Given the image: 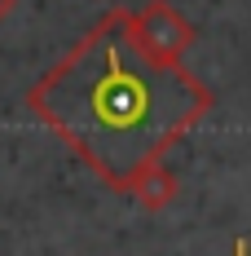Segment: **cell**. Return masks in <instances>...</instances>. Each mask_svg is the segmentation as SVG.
I'll return each mask as SVG.
<instances>
[{
	"label": "cell",
	"mask_w": 251,
	"mask_h": 256,
	"mask_svg": "<svg viewBox=\"0 0 251 256\" xmlns=\"http://www.w3.org/2000/svg\"><path fill=\"white\" fill-rule=\"evenodd\" d=\"M13 9H18V0H0V22H9V18H13Z\"/></svg>",
	"instance_id": "277c9868"
},
{
	"label": "cell",
	"mask_w": 251,
	"mask_h": 256,
	"mask_svg": "<svg viewBox=\"0 0 251 256\" xmlns=\"http://www.w3.org/2000/svg\"><path fill=\"white\" fill-rule=\"evenodd\" d=\"M176 194H181V181H176V172L163 159L146 164V168L132 177V186H128V199L141 208V212H163V208L176 204Z\"/></svg>",
	"instance_id": "3957f363"
},
{
	"label": "cell",
	"mask_w": 251,
	"mask_h": 256,
	"mask_svg": "<svg viewBox=\"0 0 251 256\" xmlns=\"http://www.w3.org/2000/svg\"><path fill=\"white\" fill-rule=\"evenodd\" d=\"M212 106V88L185 62L141 49L132 9H106L26 88V110L115 194H128L132 177L190 137Z\"/></svg>",
	"instance_id": "6da1fadb"
},
{
	"label": "cell",
	"mask_w": 251,
	"mask_h": 256,
	"mask_svg": "<svg viewBox=\"0 0 251 256\" xmlns=\"http://www.w3.org/2000/svg\"><path fill=\"white\" fill-rule=\"evenodd\" d=\"M234 256H251V243H247V238H234Z\"/></svg>",
	"instance_id": "5b68a950"
},
{
	"label": "cell",
	"mask_w": 251,
	"mask_h": 256,
	"mask_svg": "<svg viewBox=\"0 0 251 256\" xmlns=\"http://www.w3.org/2000/svg\"><path fill=\"white\" fill-rule=\"evenodd\" d=\"M132 26H137V40L150 58H163V62H181L190 44L199 40L194 22L176 9L172 0H146L141 9H132Z\"/></svg>",
	"instance_id": "7a4b0ae2"
}]
</instances>
